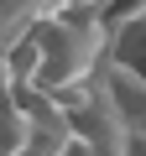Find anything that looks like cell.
Segmentation results:
<instances>
[{
  "label": "cell",
  "instance_id": "6da1fadb",
  "mask_svg": "<svg viewBox=\"0 0 146 156\" xmlns=\"http://www.w3.org/2000/svg\"><path fill=\"white\" fill-rule=\"evenodd\" d=\"M94 89H99V99L115 109V120L125 130H141L146 125V73H141V62L110 57L99 68V78H94Z\"/></svg>",
  "mask_w": 146,
  "mask_h": 156
},
{
  "label": "cell",
  "instance_id": "7a4b0ae2",
  "mask_svg": "<svg viewBox=\"0 0 146 156\" xmlns=\"http://www.w3.org/2000/svg\"><path fill=\"white\" fill-rule=\"evenodd\" d=\"M68 0H0V57L5 52H16L31 31H37V21H47L52 11H63Z\"/></svg>",
  "mask_w": 146,
  "mask_h": 156
}]
</instances>
